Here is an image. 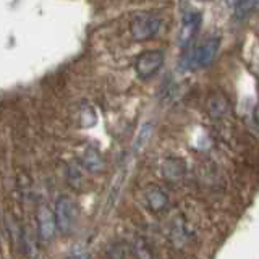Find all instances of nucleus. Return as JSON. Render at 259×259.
I'll return each mask as SVG.
<instances>
[{"mask_svg": "<svg viewBox=\"0 0 259 259\" xmlns=\"http://www.w3.org/2000/svg\"><path fill=\"white\" fill-rule=\"evenodd\" d=\"M225 2H227V5H233L235 7V5L240 2V0H225Z\"/></svg>", "mask_w": 259, "mask_h": 259, "instance_id": "f3484780", "label": "nucleus"}, {"mask_svg": "<svg viewBox=\"0 0 259 259\" xmlns=\"http://www.w3.org/2000/svg\"><path fill=\"white\" fill-rule=\"evenodd\" d=\"M202 2H212V0H202Z\"/></svg>", "mask_w": 259, "mask_h": 259, "instance_id": "a211bd4d", "label": "nucleus"}, {"mask_svg": "<svg viewBox=\"0 0 259 259\" xmlns=\"http://www.w3.org/2000/svg\"><path fill=\"white\" fill-rule=\"evenodd\" d=\"M162 177L170 183L180 182L186 174V164L180 157H167L160 165Z\"/></svg>", "mask_w": 259, "mask_h": 259, "instance_id": "6e6552de", "label": "nucleus"}, {"mask_svg": "<svg viewBox=\"0 0 259 259\" xmlns=\"http://www.w3.org/2000/svg\"><path fill=\"white\" fill-rule=\"evenodd\" d=\"M54 215H55V224L57 230L60 233H68L73 229L76 219V206L70 198H59L54 207Z\"/></svg>", "mask_w": 259, "mask_h": 259, "instance_id": "20e7f679", "label": "nucleus"}, {"mask_svg": "<svg viewBox=\"0 0 259 259\" xmlns=\"http://www.w3.org/2000/svg\"><path fill=\"white\" fill-rule=\"evenodd\" d=\"M229 112H230V102L224 94L217 93L207 99V113L212 120H221L227 117Z\"/></svg>", "mask_w": 259, "mask_h": 259, "instance_id": "1a4fd4ad", "label": "nucleus"}, {"mask_svg": "<svg viewBox=\"0 0 259 259\" xmlns=\"http://www.w3.org/2000/svg\"><path fill=\"white\" fill-rule=\"evenodd\" d=\"M152 130L154 126L151 123H146L143 125V128L140 130V133H138L136 136V141H135V151H141L146 144L149 143L151 140V136H152Z\"/></svg>", "mask_w": 259, "mask_h": 259, "instance_id": "ddd939ff", "label": "nucleus"}, {"mask_svg": "<svg viewBox=\"0 0 259 259\" xmlns=\"http://www.w3.org/2000/svg\"><path fill=\"white\" fill-rule=\"evenodd\" d=\"M81 165H83L89 174H99L104 170V159L102 154L96 148H86L81 154Z\"/></svg>", "mask_w": 259, "mask_h": 259, "instance_id": "9d476101", "label": "nucleus"}, {"mask_svg": "<svg viewBox=\"0 0 259 259\" xmlns=\"http://www.w3.org/2000/svg\"><path fill=\"white\" fill-rule=\"evenodd\" d=\"M132 251L136 259H154V253L149 246V243L146 241L143 237H136L133 241Z\"/></svg>", "mask_w": 259, "mask_h": 259, "instance_id": "9b49d317", "label": "nucleus"}, {"mask_svg": "<svg viewBox=\"0 0 259 259\" xmlns=\"http://www.w3.org/2000/svg\"><path fill=\"white\" fill-rule=\"evenodd\" d=\"M164 65V52L162 51H144L138 55L135 62L136 75L141 79H149L162 68Z\"/></svg>", "mask_w": 259, "mask_h": 259, "instance_id": "7ed1b4c3", "label": "nucleus"}, {"mask_svg": "<svg viewBox=\"0 0 259 259\" xmlns=\"http://www.w3.org/2000/svg\"><path fill=\"white\" fill-rule=\"evenodd\" d=\"M68 259H89V254L86 253H79V254H75V256H71Z\"/></svg>", "mask_w": 259, "mask_h": 259, "instance_id": "dca6fc26", "label": "nucleus"}, {"mask_svg": "<svg viewBox=\"0 0 259 259\" xmlns=\"http://www.w3.org/2000/svg\"><path fill=\"white\" fill-rule=\"evenodd\" d=\"M201 21H202V16L199 12H186L183 15V24H182L180 34H178V44L182 47L188 46L194 39V36H196Z\"/></svg>", "mask_w": 259, "mask_h": 259, "instance_id": "423d86ee", "label": "nucleus"}, {"mask_svg": "<svg viewBox=\"0 0 259 259\" xmlns=\"http://www.w3.org/2000/svg\"><path fill=\"white\" fill-rule=\"evenodd\" d=\"M36 222H37V237L42 243H49L57 232V224H55V215L54 210L49 206H40L36 214Z\"/></svg>", "mask_w": 259, "mask_h": 259, "instance_id": "39448f33", "label": "nucleus"}, {"mask_svg": "<svg viewBox=\"0 0 259 259\" xmlns=\"http://www.w3.org/2000/svg\"><path fill=\"white\" fill-rule=\"evenodd\" d=\"M162 20L154 13H138L133 16L132 23H130V32L135 40L143 42V40H149L160 31Z\"/></svg>", "mask_w": 259, "mask_h": 259, "instance_id": "f03ea898", "label": "nucleus"}, {"mask_svg": "<svg viewBox=\"0 0 259 259\" xmlns=\"http://www.w3.org/2000/svg\"><path fill=\"white\" fill-rule=\"evenodd\" d=\"M23 241H24V249L28 251L29 256H34L36 254V243H34V238H32V235L29 230H24L23 233Z\"/></svg>", "mask_w": 259, "mask_h": 259, "instance_id": "4468645a", "label": "nucleus"}, {"mask_svg": "<svg viewBox=\"0 0 259 259\" xmlns=\"http://www.w3.org/2000/svg\"><path fill=\"white\" fill-rule=\"evenodd\" d=\"M259 5V0H240V2L235 5V15L237 18H246L248 15L254 12V8Z\"/></svg>", "mask_w": 259, "mask_h": 259, "instance_id": "f8f14e48", "label": "nucleus"}, {"mask_svg": "<svg viewBox=\"0 0 259 259\" xmlns=\"http://www.w3.org/2000/svg\"><path fill=\"white\" fill-rule=\"evenodd\" d=\"M253 123H254V130L259 135V105H256V109L253 112Z\"/></svg>", "mask_w": 259, "mask_h": 259, "instance_id": "2eb2a0df", "label": "nucleus"}, {"mask_svg": "<svg viewBox=\"0 0 259 259\" xmlns=\"http://www.w3.org/2000/svg\"><path fill=\"white\" fill-rule=\"evenodd\" d=\"M144 202L151 212L160 214L165 212L168 207V196L159 186H148L144 191Z\"/></svg>", "mask_w": 259, "mask_h": 259, "instance_id": "0eeeda50", "label": "nucleus"}, {"mask_svg": "<svg viewBox=\"0 0 259 259\" xmlns=\"http://www.w3.org/2000/svg\"><path fill=\"white\" fill-rule=\"evenodd\" d=\"M221 47V37L210 36L204 42L199 44L196 49H193L191 54L186 55V62H183V68L194 70V68H206L214 62L215 55Z\"/></svg>", "mask_w": 259, "mask_h": 259, "instance_id": "f257e3e1", "label": "nucleus"}]
</instances>
